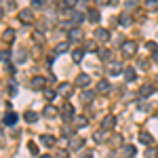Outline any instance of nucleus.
<instances>
[{"label":"nucleus","instance_id":"obj_11","mask_svg":"<svg viewBox=\"0 0 158 158\" xmlns=\"http://www.w3.org/2000/svg\"><path fill=\"white\" fill-rule=\"evenodd\" d=\"M19 21H21V23H32V21H34V15H32V11H30V9L19 11Z\"/></svg>","mask_w":158,"mask_h":158},{"label":"nucleus","instance_id":"obj_50","mask_svg":"<svg viewBox=\"0 0 158 158\" xmlns=\"http://www.w3.org/2000/svg\"><path fill=\"white\" fill-rule=\"evenodd\" d=\"M112 0H97V4H110Z\"/></svg>","mask_w":158,"mask_h":158},{"label":"nucleus","instance_id":"obj_16","mask_svg":"<svg viewBox=\"0 0 158 158\" xmlns=\"http://www.w3.org/2000/svg\"><path fill=\"white\" fill-rule=\"evenodd\" d=\"M122 154H124L127 158H133L135 154H137V148L131 146V143H124V146H122Z\"/></svg>","mask_w":158,"mask_h":158},{"label":"nucleus","instance_id":"obj_32","mask_svg":"<svg viewBox=\"0 0 158 158\" xmlns=\"http://www.w3.org/2000/svg\"><path fill=\"white\" fill-rule=\"evenodd\" d=\"M156 156H158V150L152 148V146H148L146 148V158H156Z\"/></svg>","mask_w":158,"mask_h":158},{"label":"nucleus","instance_id":"obj_18","mask_svg":"<svg viewBox=\"0 0 158 158\" xmlns=\"http://www.w3.org/2000/svg\"><path fill=\"white\" fill-rule=\"evenodd\" d=\"M152 93H154V86H152V85H143L141 89H139V97H141V99L150 97Z\"/></svg>","mask_w":158,"mask_h":158},{"label":"nucleus","instance_id":"obj_31","mask_svg":"<svg viewBox=\"0 0 158 158\" xmlns=\"http://www.w3.org/2000/svg\"><path fill=\"white\" fill-rule=\"evenodd\" d=\"M103 137H106V131H103V129H99V131H95V133H93V139H95L97 143H101V141H103Z\"/></svg>","mask_w":158,"mask_h":158},{"label":"nucleus","instance_id":"obj_21","mask_svg":"<svg viewBox=\"0 0 158 158\" xmlns=\"http://www.w3.org/2000/svg\"><path fill=\"white\" fill-rule=\"evenodd\" d=\"M122 74H124L127 82H133L135 78H137V74H135V70H133V68H124V70H122Z\"/></svg>","mask_w":158,"mask_h":158},{"label":"nucleus","instance_id":"obj_9","mask_svg":"<svg viewBox=\"0 0 158 158\" xmlns=\"http://www.w3.org/2000/svg\"><path fill=\"white\" fill-rule=\"evenodd\" d=\"M70 21H72L74 27H80V23L85 21V15L80 11H72V17H70Z\"/></svg>","mask_w":158,"mask_h":158},{"label":"nucleus","instance_id":"obj_28","mask_svg":"<svg viewBox=\"0 0 158 158\" xmlns=\"http://www.w3.org/2000/svg\"><path fill=\"white\" fill-rule=\"evenodd\" d=\"M146 11H158V0H146Z\"/></svg>","mask_w":158,"mask_h":158},{"label":"nucleus","instance_id":"obj_44","mask_svg":"<svg viewBox=\"0 0 158 158\" xmlns=\"http://www.w3.org/2000/svg\"><path fill=\"white\" fill-rule=\"evenodd\" d=\"M4 4H6V9H15V6H17L15 0H4Z\"/></svg>","mask_w":158,"mask_h":158},{"label":"nucleus","instance_id":"obj_7","mask_svg":"<svg viewBox=\"0 0 158 158\" xmlns=\"http://www.w3.org/2000/svg\"><path fill=\"white\" fill-rule=\"evenodd\" d=\"M95 40H99V42H108L110 40V30H106V27H97V30H95Z\"/></svg>","mask_w":158,"mask_h":158},{"label":"nucleus","instance_id":"obj_12","mask_svg":"<svg viewBox=\"0 0 158 158\" xmlns=\"http://www.w3.org/2000/svg\"><path fill=\"white\" fill-rule=\"evenodd\" d=\"M139 141L148 148V146L154 143V137H152V133H148V131H141V133H139Z\"/></svg>","mask_w":158,"mask_h":158},{"label":"nucleus","instance_id":"obj_42","mask_svg":"<svg viewBox=\"0 0 158 158\" xmlns=\"http://www.w3.org/2000/svg\"><path fill=\"white\" fill-rule=\"evenodd\" d=\"M9 95H17V85H15V82L9 85Z\"/></svg>","mask_w":158,"mask_h":158},{"label":"nucleus","instance_id":"obj_5","mask_svg":"<svg viewBox=\"0 0 158 158\" xmlns=\"http://www.w3.org/2000/svg\"><path fill=\"white\" fill-rule=\"evenodd\" d=\"M17 120H19V116H17L15 112H11V110H9V112L4 114V118H2V122H4L6 127H15V124H17Z\"/></svg>","mask_w":158,"mask_h":158},{"label":"nucleus","instance_id":"obj_4","mask_svg":"<svg viewBox=\"0 0 158 158\" xmlns=\"http://www.w3.org/2000/svg\"><path fill=\"white\" fill-rule=\"evenodd\" d=\"M114 127H116V116H114V114H108V116L101 120V129H103V131H112Z\"/></svg>","mask_w":158,"mask_h":158},{"label":"nucleus","instance_id":"obj_49","mask_svg":"<svg viewBox=\"0 0 158 158\" xmlns=\"http://www.w3.org/2000/svg\"><path fill=\"white\" fill-rule=\"evenodd\" d=\"M152 59H154V63H158V51H154V53H152Z\"/></svg>","mask_w":158,"mask_h":158},{"label":"nucleus","instance_id":"obj_25","mask_svg":"<svg viewBox=\"0 0 158 158\" xmlns=\"http://www.w3.org/2000/svg\"><path fill=\"white\" fill-rule=\"evenodd\" d=\"M97 40H85V51H93V53H97Z\"/></svg>","mask_w":158,"mask_h":158},{"label":"nucleus","instance_id":"obj_39","mask_svg":"<svg viewBox=\"0 0 158 158\" xmlns=\"http://www.w3.org/2000/svg\"><path fill=\"white\" fill-rule=\"evenodd\" d=\"M44 4H47L44 0H32V6H34V9H42Z\"/></svg>","mask_w":158,"mask_h":158},{"label":"nucleus","instance_id":"obj_2","mask_svg":"<svg viewBox=\"0 0 158 158\" xmlns=\"http://www.w3.org/2000/svg\"><path fill=\"white\" fill-rule=\"evenodd\" d=\"M30 86H32L34 91H44V89H47V78H44V76H34V78L30 80Z\"/></svg>","mask_w":158,"mask_h":158},{"label":"nucleus","instance_id":"obj_45","mask_svg":"<svg viewBox=\"0 0 158 158\" xmlns=\"http://www.w3.org/2000/svg\"><path fill=\"white\" fill-rule=\"evenodd\" d=\"M146 49H148V51H152V53H154V51H158L154 42H146Z\"/></svg>","mask_w":158,"mask_h":158},{"label":"nucleus","instance_id":"obj_29","mask_svg":"<svg viewBox=\"0 0 158 158\" xmlns=\"http://www.w3.org/2000/svg\"><path fill=\"white\" fill-rule=\"evenodd\" d=\"M97 57L101 61H108L110 59V51L108 49H97Z\"/></svg>","mask_w":158,"mask_h":158},{"label":"nucleus","instance_id":"obj_20","mask_svg":"<svg viewBox=\"0 0 158 158\" xmlns=\"http://www.w3.org/2000/svg\"><path fill=\"white\" fill-rule=\"evenodd\" d=\"M118 23H120V25H124V27H129V25L133 23V17H131L129 13H122L120 17H118Z\"/></svg>","mask_w":158,"mask_h":158},{"label":"nucleus","instance_id":"obj_15","mask_svg":"<svg viewBox=\"0 0 158 158\" xmlns=\"http://www.w3.org/2000/svg\"><path fill=\"white\" fill-rule=\"evenodd\" d=\"M120 72H122V65L118 63V61H114V63H108V74H110V76H118Z\"/></svg>","mask_w":158,"mask_h":158},{"label":"nucleus","instance_id":"obj_34","mask_svg":"<svg viewBox=\"0 0 158 158\" xmlns=\"http://www.w3.org/2000/svg\"><path fill=\"white\" fill-rule=\"evenodd\" d=\"M34 42H36V44H42V42H44V34H42V32H34Z\"/></svg>","mask_w":158,"mask_h":158},{"label":"nucleus","instance_id":"obj_19","mask_svg":"<svg viewBox=\"0 0 158 158\" xmlns=\"http://www.w3.org/2000/svg\"><path fill=\"white\" fill-rule=\"evenodd\" d=\"M40 141H42V146H47V148H53L55 143H57V139H55L53 135H42Z\"/></svg>","mask_w":158,"mask_h":158},{"label":"nucleus","instance_id":"obj_3","mask_svg":"<svg viewBox=\"0 0 158 158\" xmlns=\"http://www.w3.org/2000/svg\"><path fill=\"white\" fill-rule=\"evenodd\" d=\"M74 114H76V112H74V106H72V103H63V108L59 110V116L63 118V120H72Z\"/></svg>","mask_w":158,"mask_h":158},{"label":"nucleus","instance_id":"obj_13","mask_svg":"<svg viewBox=\"0 0 158 158\" xmlns=\"http://www.w3.org/2000/svg\"><path fill=\"white\" fill-rule=\"evenodd\" d=\"M86 19H89L91 23H99V19H101V13H99L97 9H89V13H86Z\"/></svg>","mask_w":158,"mask_h":158},{"label":"nucleus","instance_id":"obj_52","mask_svg":"<svg viewBox=\"0 0 158 158\" xmlns=\"http://www.w3.org/2000/svg\"><path fill=\"white\" fill-rule=\"evenodd\" d=\"M2 15H4V9H2V6H0V17H2Z\"/></svg>","mask_w":158,"mask_h":158},{"label":"nucleus","instance_id":"obj_53","mask_svg":"<svg viewBox=\"0 0 158 158\" xmlns=\"http://www.w3.org/2000/svg\"><path fill=\"white\" fill-rule=\"evenodd\" d=\"M156 82H158V74H156Z\"/></svg>","mask_w":158,"mask_h":158},{"label":"nucleus","instance_id":"obj_27","mask_svg":"<svg viewBox=\"0 0 158 158\" xmlns=\"http://www.w3.org/2000/svg\"><path fill=\"white\" fill-rule=\"evenodd\" d=\"M93 97H95V91H82V93H80V99L86 101V103H89V101H93Z\"/></svg>","mask_w":158,"mask_h":158},{"label":"nucleus","instance_id":"obj_36","mask_svg":"<svg viewBox=\"0 0 158 158\" xmlns=\"http://www.w3.org/2000/svg\"><path fill=\"white\" fill-rule=\"evenodd\" d=\"M124 6H127V13L133 11L135 6H137V0H127V4H124Z\"/></svg>","mask_w":158,"mask_h":158},{"label":"nucleus","instance_id":"obj_23","mask_svg":"<svg viewBox=\"0 0 158 158\" xmlns=\"http://www.w3.org/2000/svg\"><path fill=\"white\" fill-rule=\"evenodd\" d=\"M2 40H4V42H13V40H15V32H13V27H9V30L2 32Z\"/></svg>","mask_w":158,"mask_h":158},{"label":"nucleus","instance_id":"obj_43","mask_svg":"<svg viewBox=\"0 0 158 158\" xmlns=\"http://www.w3.org/2000/svg\"><path fill=\"white\" fill-rule=\"evenodd\" d=\"M27 150H30L32 154H38V146L36 143H27Z\"/></svg>","mask_w":158,"mask_h":158},{"label":"nucleus","instance_id":"obj_51","mask_svg":"<svg viewBox=\"0 0 158 158\" xmlns=\"http://www.w3.org/2000/svg\"><path fill=\"white\" fill-rule=\"evenodd\" d=\"M38 158H53V156H49V154H42V156H38Z\"/></svg>","mask_w":158,"mask_h":158},{"label":"nucleus","instance_id":"obj_47","mask_svg":"<svg viewBox=\"0 0 158 158\" xmlns=\"http://www.w3.org/2000/svg\"><path fill=\"white\" fill-rule=\"evenodd\" d=\"M63 4H68V6H76L78 0H63Z\"/></svg>","mask_w":158,"mask_h":158},{"label":"nucleus","instance_id":"obj_17","mask_svg":"<svg viewBox=\"0 0 158 158\" xmlns=\"http://www.w3.org/2000/svg\"><path fill=\"white\" fill-rule=\"evenodd\" d=\"M97 91H99V93H103V95H108L110 91H112V85H110L108 80H99V82H97Z\"/></svg>","mask_w":158,"mask_h":158},{"label":"nucleus","instance_id":"obj_46","mask_svg":"<svg viewBox=\"0 0 158 158\" xmlns=\"http://www.w3.org/2000/svg\"><path fill=\"white\" fill-rule=\"evenodd\" d=\"M112 143H114V146H120V135H114V137H112Z\"/></svg>","mask_w":158,"mask_h":158},{"label":"nucleus","instance_id":"obj_8","mask_svg":"<svg viewBox=\"0 0 158 158\" xmlns=\"http://www.w3.org/2000/svg\"><path fill=\"white\" fill-rule=\"evenodd\" d=\"M91 85V76H89V74H78V76H76V86H82V89H86V86Z\"/></svg>","mask_w":158,"mask_h":158},{"label":"nucleus","instance_id":"obj_30","mask_svg":"<svg viewBox=\"0 0 158 158\" xmlns=\"http://www.w3.org/2000/svg\"><path fill=\"white\" fill-rule=\"evenodd\" d=\"M68 49H70L68 42H59V44L55 47V53H57V55H59V53H68Z\"/></svg>","mask_w":158,"mask_h":158},{"label":"nucleus","instance_id":"obj_48","mask_svg":"<svg viewBox=\"0 0 158 158\" xmlns=\"http://www.w3.org/2000/svg\"><path fill=\"white\" fill-rule=\"evenodd\" d=\"M80 158H93V154H91V152H82V154H80Z\"/></svg>","mask_w":158,"mask_h":158},{"label":"nucleus","instance_id":"obj_26","mask_svg":"<svg viewBox=\"0 0 158 158\" xmlns=\"http://www.w3.org/2000/svg\"><path fill=\"white\" fill-rule=\"evenodd\" d=\"M23 118H25V122H36L38 120V114L36 112H32V110H27L23 114Z\"/></svg>","mask_w":158,"mask_h":158},{"label":"nucleus","instance_id":"obj_37","mask_svg":"<svg viewBox=\"0 0 158 158\" xmlns=\"http://www.w3.org/2000/svg\"><path fill=\"white\" fill-rule=\"evenodd\" d=\"M9 59H11V53H9L6 49L0 51V61H9Z\"/></svg>","mask_w":158,"mask_h":158},{"label":"nucleus","instance_id":"obj_14","mask_svg":"<svg viewBox=\"0 0 158 158\" xmlns=\"http://www.w3.org/2000/svg\"><path fill=\"white\" fill-rule=\"evenodd\" d=\"M68 38H70V40H74V42H78V40L82 38L80 27H70V30H68Z\"/></svg>","mask_w":158,"mask_h":158},{"label":"nucleus","instance_id":"obj_22","mask_svg":"<svg viewBox=\"0 0 158 158\" xmlns=\"http://www.w3.org/2000/svg\"><path fill=\"white\" fill-rule=\"evenodd\" d=\"M57 114H59V112L53 108V106H47V108L42 110V116H44V118H55Z\"/></svg>","mask_w":158,"mask_h":158},{"label":"nucleus","instance_id":"obj_24","mask_svg":"<svg viewBox=\"0 0 158 158\" xmlns=\"http://www.w3.org/2000/svg\"><path fill=\"white\" fill-rule=\"evenodd\" d=\"M72 59L78 63V61H82L85 59V49H74L72 51Z\"/></svg>","mask_w":158,"mask_h":158},{"label":"nucleus","instance_id":"obj_38","mask_svg":"<svg viewBox=\"0 0 158 158\" xmlns=\"http://www.w3.org/2000/svg\"><path fill=\"white\" fill-rule=\"evenodd\" d=\"M137 108L141 110V112H148V110H150V103H146V101H143V99H141V101H139V103H137Z\"/></svg>","mask_w":158,"mask_h":158},{"label":"nucleus","instance_id":"obj_10","mask_svg":"<svg viewBox=\"0 0 158 158\" xmlns=\"http://www.w3.org/2000/svg\"><path fill=\"white\" fill-rule=\"evenodd\" d=\"M57 93L63 95V97H70V95H72V85H70V82H61V85L57 86Z\"/></svg>","mask_w":158,"mask_h":158},{"label":"nucleus","instance_id":"obj_6","mask_svg":"<svg viewBox=\"0 0 158 158\" xmlns=\"http://www.w3.org/2000/svg\"><path fill=\"white\" fill-rule=\"evenodd\" d=\"M82 148H85V139H82V137H80V139L74 137L72 141H70V146H68V150H70V152H80Z\"/></svg>","mask_w":158,"mask_h":158},{"label":"nucleus","instance_id":"obj_41","mask_svg":"<svg viewBox=\"0 0 158 158\" xmlns=\"http://www.w3.org/2000/svg\"><path fill=\"white\" fill-rule=\"evenodd\" d=\"M57 158H70V150H59L57 152Z\"/></svg>","mask_w":158,"mask_h":158},{"label":"nucleus","instance_id":"obj_40","mask_svg":"<svg viewBox=\"0 0 158 158\" xmlns=\"http://www.w3.org/2000/svg\"><path fill=\"white\" fill-rule=\"evenodd\" d=\"M25 59H27V57H25V51H19V53H17V63H23Z\"/></svg>","mask_w":158,"mask_h":158},{"label":"nucleus","instance_id":"obj_35","mask_svg":"<svg viewBox=\"0 0 158 158\" xmlns=\"http://www.w3.org/2000/svg\"><path fill=\"white\" fill-rule=\"evenodd\" d=\"M76 127L80 129V127H86V116H78L76 118Z\"/></svg>","mask_w":158,"mask_h":158},{"label":"nucleus","instance_id":"obj_33","mask_svg":"<svg viewBox=\"0 0 158 158\" xmlns=\"http://www.w3.org/2000/svg\"><path fill=\"white\" fill-rule=\"evenodd\" d=\"M42 93H44V97H47V101H53V99L57 97V91H51V89H44Z\"/></svg>","mask_w":158,"mask_h":158},{"label":"nucleus","instance_id":"obj_1","mask_svg":"<svg viewBox=\"0 0 158 158\" xmlns=\"http://www.w3.org/2000/svg\"><path fill=\"white\" fill-rule=\"evenodd\" d=\"M120 49H122V55L124 57H131V55H135V51H137V42L135 40H122Z\"/></svg>","mask_w":158,"mask_h":158}]
</instances>
